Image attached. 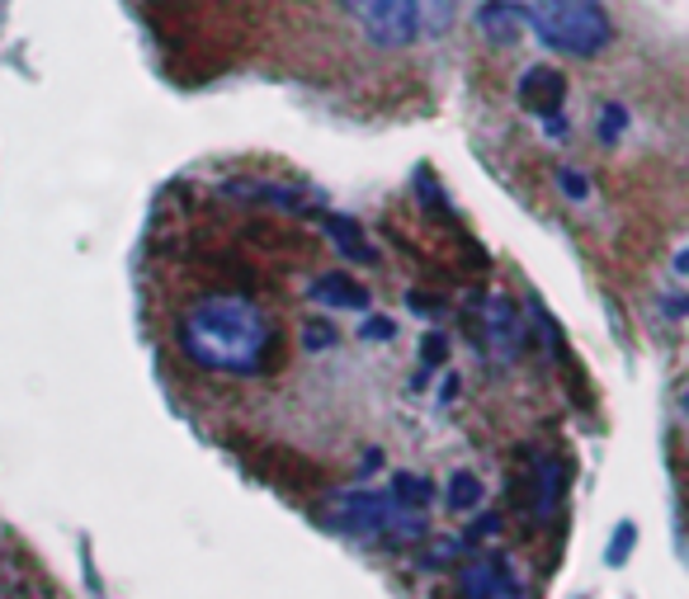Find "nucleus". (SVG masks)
<instances>
[{
	"instance_id": "nucleus-20",
	"label": "nucleus",
	"mask_w": 689,
	"mask_h": 599,
	"mask_svg": "<svg viewBox=\"0 0 689 599\" xmlns=\"http://www.w3.org/2000/svg\"><path fill=\"white\" fill-rule=\"evenodd\" d=\"M676 270H680V274H689V246H685L680 256H676Z\"/></svg>"
},
{
	"instance_id": "nucleus-9",
	"label": "nucleus",
	"mask_w": 689,
	"mask_h": 599,
	"mask_svg": "<svg viewBox=\"0 0 689 599\" xmlns=\"http://www.w3.org/2000/svg\"><path fill=\"white\" fill-rule=\"evenodd\" d=\"M312 303L321 307H354V312H369V289L354 283V274H340V270H326L312 279Z\"/></svg>"
},
{
	"instance_id": "nucleus-12",
	"label": "nucleus",
	"mask_w": 689,
	"mask_h": 599,
	"mask_svg": "<svg viewBox=\"0 0 689 599\" xmlns=\"http://www.w3.org/2000/svg\"><path fill=\"white\" fill-rule=\"evenodd\" d=\"M430 491L434 486L426 477H416V472H393V486H387V496H393L402 510H416V515L430 506Z\"/></svg>"
},
{
	"instance_id": "nucleus-19",
	"label": "nucleus",
	"mask_w": 689,
	"mask_h": 599,
	"mask_svg": "<svg viewBox=\"0 0 689 599\" xmlns=\"http://www.w3.org/2000/svg\"><path fill=\"white\" fill-rule=\"evenodd\" d=\"M307 344H312V350H331V344H336V330L312 321V326H307Z\"/></svg>"
},
{
	"instance_id": "nucleus-10",
	"label": "nucleus",
	"mask_w": 689,
	"mask_h": 599,
	"mask_svg": "<svg viewBox=\"0 0 689 599\" xmlns=\"http://www.w3.org/2000/svg\"><path fill=\"white\" fill-rule=\"evenodd\" d=\"M321 227H326V236L336 241V250H340L344 260L379 264V246L369 241V231L359 227V223H350V217H336V213H326V217H321Z\"/></svg>"
},
{
	"instance_id": "nucleus-4",
	"label": "nucleus",
	"mask_w": 689,
	"mask_h": 599,
	"mask_svg": "<svg viewBox=\"0 0 689 599\" xmlns=\"http://www.w3.org/2000/svg\"><path fill=\"white\" fill-rule=\"evenodd\" d=\"M321 515L331 529L354 533V539H379V533H387L393 543L426 539V519L416 510H402L387 491H340L326 500Z\"/></svg>"
},
{
	"instance_id": "nucleus-18",
	"label": "nucleus",
	"mask_w": 689,
	"mask_h": 599,
	"mask_svg": "<svg viewBox=\"0 0 689 599\" xmlns=\"http://www.w3.org/2000/svg\"><path fill=\"white\" fill-rule=\"evenodd\" d=\"M420 359H426V364H444V359H449L444 336H426V344H420Z\"/></svg>"
},
{
	"instance_id": "nucleus-1",
	"label": "nucleus",
	"mask_w": 689,
	"mask_h": 599,
	"mask_svg": "<svg viewBox=\"0 0 689 599\" xmlns=\"http://www.w3.org/2000/svg\"><path fill=\"white\" fill-rule=\"evenodd\" d=\"M176 344L199 373L246 377L264 364L274 344V321L246 293H203L176 321Z\"/></svg>"
},
{
	"instance_id": "nucleus-6",
	"label": "nucleus",
	"mask_w": 689,
	"mask_h": 599,
	"mask_svg": "<svg viewBox=\"0 0 689 599\" xmlns=\"http://www.w3.org/2000/svg\"><path fill=\"white\" fill-rule=\"evenodd\" d=\"M459 595H463V599H524V576L515 572L510 557L487 553V557L463 562V572H459Z\"/></svg>"
},
{
	"instance_id": "nucleus-11",
	"label": "nucleus",
	"mask_w": 689,
	"mask_h": 599,
	"mask_svg": "<svg viewBox=\"0 0 689 599\" xmlns=\"http://www.w3.org/2000/svg\"><path fill=\"white\" fill-rule=\"evenodd\" d=\"M477 24H482V34H487L492 43H515L524 34V24H529V10L510 5V0H487V5L477 10Z\"/></svg>"
},
{
	"instance_id": "nucleus-17",
	"label": "nucleus",
	"mask_w": 689,
	"mask_h": 599,
	"mask_svg": "<svg viewBox=\"0 0 689 599\" xmlns=\"http://www.w3.org/2000/svg\"><path fill=\"white\" fill-rule=\"evenodd\" d=\"M557 184H562V194H567V199H586L590 194L586 176H576V170H557Z\"/></svg>"
},
{
	"instance_id": "nucleus-2",
	"label": "nucleus",
	"mask_w": 689,
	"mask_h": 599,
	"mask_svg": "<svg viewBox=\"0 0 689 599\" xmlns=\"http://www.w3.org/2000/svg\"><path fill=\"white\" fill-rule=\"evenodd\" d=\"M529 24L539 29L547 47H557L567 57H595L614 43V24H609L600 0H534Z\"/></svg>"
},
{
	"instance_id": "nucleus-15",
	"label": "nucleus",
	"mask_w": 689,
	"mask_h": 599,
	"mask_svg": "<svg viewBox=\"0 0 689 599\" xmlns=\"http://www.w3.org/2000/svg\"><path fill=\"white\" fill-rule=\"evenodd\" d=\"M633 543H637V529H633V524H619V533H614V539H609V553H605V562H609V566H619L623 557L633 553Z\"/></svg>"
},
{
	"instance_id": "nucleus-14",
	"label": "nucleus",
	"mask_w": 689,
	"mask_h": 599,
	"mask_svg": "<svg viewBox=\"0 0 689 599\" xmlns=\"http://www.w3.org/2000/svg\"><path fill=\"white\" fill-rule=\"evenodd\" d=\"M623 128H629V114H623L619 104H609L605 118H600V142H605V147H614V142L623 137Z\"/></svg>"
},
{
	"instance_id": "nucleus-7",
	"label": "nucleus",
	"mask_w": 689,
	"mask_h": 599,
	"mask_svg": "<svg viewBox=\"0 0 689 599\" xmlns=\"http://www.w3.org/2000/svg\"><path fill=\"white\" fill-rule=\"evenodd\" d=\"M482 336H487L496 359H506V364L510 359H520L524 321H520V312L510 307V297H487V303H482Z\"/></svg>"
},
{
	"instance_id": "nucleus-5",
	"label": "nucleus",
	"mask_w": 689,
	"mask_h": 599,
	"mask_svg": "<svg viewBox=\"0 0 689 599\" xmlns=\"http://www.w3.org/2000/svg\"><path fill=\"white\" fill-rule=\"evenodd\" d=\"M562 491H567V463H562L557 453L529 449L520 467H515V506L534 519V524H543V519L557 515Z\"/></svg>"
},
{
	"instance_id": "nucleus-3",
	"label": "nucleus",
	"mask_w": 689,
	"mask_h": 599,
	"mask_svg": "<svg viewBox=\"0 0 689 599\" xmlns=\"http://www.w3.org/2000/svg\"><path fill=\"white\" fill-rule=\"evenodd\" d=\"M344 10L379 47H406L453 24V0H344Z\"/></svg>"
},
{
	"instance_id": "nucleus-13",
	"label": "nucleus",
	"mask_w": 689,
	"mask_h": 599,
	"mask_svg": "<svg viewBox=\"0 0 689 599\" xmlns=\"http://www.w3.org/2000/svg\"><path fill=\"white\" fill-rule=\"evenodd\" d=\"M444 506H449L453 515L477 510V506H482V482L473 477V472H453V477H449V496H444Z\"/></svg>"
},
{
	"instance_id": "nucleus-8",
	"label": "nucleus",
	"mask_w": 689,
	"mask_h": 599,
	"mask_svg": "<svg viewBox=\"0 0 689 599\" xmlns=\"http://www.w3.org/2000/svg\"><path fill=\"white\" fill-rule=\"evenodd\" d=\"M520 104L539 118H557L562 104H567V76L557 67H529L520 81Z\"/></svg>"
},
{
	"instance_id": "nucleus-16",
	"label": "nucleus",
	"mask_w": 689,
	"mask_h": 599,
	"mask_svg": "<svg viewBox=\"0 0 689 599\" xmlns=\"http://www.w3.org/2000/svg\"><path fill=\"white\" fill-rule=\"evenodd\" d=\"M393 336H397L393 317H369L364 326H359V340H393Z\"/></svg>"
}]
</instances>
